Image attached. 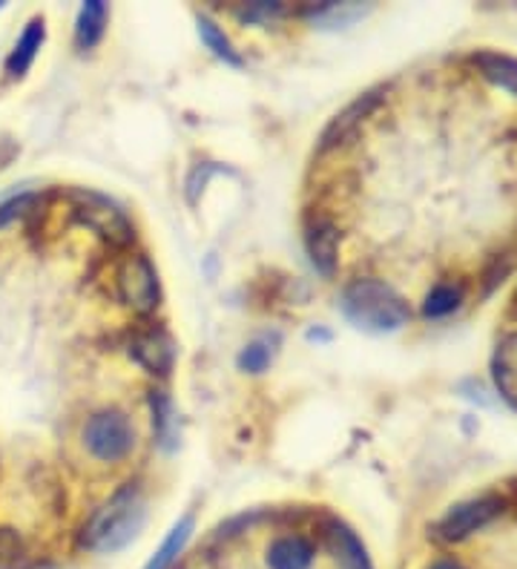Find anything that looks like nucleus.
Returning <instances> with one entry per match:
<instances>
[{"instance_id": "17", "label": "nucleus", "mask_w": 517, "mask_h": 569, "mask_svg": "<svg viewBox=\"0 0 517 569\" xmlns=\"http://www.w3.org/2000/svg\"><path fill=\"white\" fill-rule=\"evenodd\" d=\"M463 302V291L457 288V284H437V288H431V293L426 297V306H422V311H426V317H448V313H455L457 308H460Z\"/></svg>"}, {"instance_id": "10", "label": "nucleus", "mask_w": 517, "mask_h": 569, "mask_svg": "<svg viewBox=\"0 0 517 569\" xmlns=\"http://www.w3.org/2000/svg\"><path fill=\"white\" fill-rule=\"evenodd\" d=\"M132 357L152 375H167L172 366V346L159 331L138 333L136 342H132Z\"/></svg>"}, {"instance_id": "14", "label": "nucleus", "mask_w": 517, "mask_h": 569, "mask_svg": "<svg viewBox=\"0 0 517 569\" xmlns=\"http://www.w3.org/2000/svg\"><path fill=\"white\" fill-rule=\"evenodd\" d=\"M103 27H107V7L101 0H90L83 3L81 12H78L76 23V43L81 49H92L103 36Z\"/></svg>"}, {"instance_id": "9", "label": "nucleus", "mask_w": 517, "mask_h": 569, "mask_svg": "<svg viewBox=\"0 0 517 569\" xmlns=\"http://www.w3.org/2000/svg\"><path fill=\"white\" fill-rule=\"evenodd\" d=\"M308 253L310 262L319 273L331 277L337 271L339 259V230L331 222H317L308 233Z\"/></svg>"}, {"instance_id": "18", "label": "nucleus", "mask_w": 517, "mask_h": 569, "mask_svg": "<svg viewBox=\"0 0 517 569\" xmlns=\"http://www.w3.org/2000/svg\"><path fill=\"white\" fill-rule=\"evenodd\" d=\"M199 36L201 41L207 43V49H213V56H219L221 61L233 63V67H239V56H236L233 43H230V38L221 32L219 27H216L213 21H207V18H199Z\"/></svg>"}, {"instance_id": "6", "label": "nucleus", "mask_w": 517, "mask_h": 569, "mask_svg": "<svg viewBox=\"0 0 517 569\" xmlns=\"http://www.w3.org/2000/svg\"><path fill=\"white\" fill-rule=\"evenodd\" d=\"M118 291L127 306L138 313H150L159 306V277H156V268L150 264V259L136 253V257H127L118 268Z\"/></svg>"}, {"instance_id": "24", "label": "nucleus", "mask_w": 517, "mask_h": 569, "mask_svg": "<svg viewBox=\"0 0 517 569\" xmlns=\"http://www.w3.org/2000/svg\"><path fill=\"white\" fill-rule=\"evenodd\" d=\"M431 569H466V567H463V563H457V561H437Z\"/></svg>"}, {"instance_id": "16", "label": "nucleus", "mask_w": 517, "mask_h": 569, "mask_svg": "<svg viewBox=\"0 0 517 569\" xmlns=\"http://www.w3.org/2000/svg\"><path fill=\"white\" fill-rule=\"evenodd\" d=\"M475 63L491 83H497V87H504V90L517 96V58L497 56V52H480V56H475Z\"/></svg>"}, {"instance_id": "13", "label": "nucleus", "mask_w": 517, "mask_h": 569, "mask_svg": "<svg viewBox=\"0 0 517 569\" xmlns=\"http://www.w3.org/2000/svg\"><path fill=\"white\" fill-rule=\"evenodd\" d=\"M43 38H47V27H43L41 18H34V21H29V27L23 29V36L18 38V43H14L12 56L7 58V70L12 72V76H23V72L32 67L34 56H38V49H41Z\"/></svg>"}, {"instance_id": "19", "label": "nucleus", "mask_w": 517, "mask_h": 569, "mask_svg": "<svg viewBox=\"0 0 517 569\" xmlns=\"http://www.w3.org/2000/svg\"><path fill=\"white\" fill-rule=\"evenodd\" d=\"M34 202H38V196L23 193V196H14V199H9L7 204H0V228H7L9 222H14V219L27 216L29 210L34 208Z\"/></svg>"}, {"instance_id": "4", "label": "nucleus", "mask_w": 517, "mask_h": 569, "mask_svg": "<svg viewBox=\"0 0 517 569\" xmlns=\"http://www.w3.org/2000/svg\"><path fill=\"white\" fill-rule=\"evenodd\" d=\"M83 443L98 460H121L136 443V431L121 411H101L83 429Z\"/></svg>"}, {"instance_id": "1", "label": "nucleus", "mask_w": 517, "mask_h": 569, "mask_svg": "<svg viewBox=\"0 0 517 569\" xmlns=\"http://www.w3.org/2000/svg\"><path fill=\"white\" fill-rule=\"evenodd\" d=\"M342 313L366 333L400 331L411 317L406 299L379 279H357L348 284L342 293Z\"/></svg>"}, {"instance_id": "21", "label": "nucleus", "mask_w": 517, "mask_h": 569, "mask_svg": "<svg viewBox=\"0 0 517 569\" xmlns=\"http://www.w3.org/2000/svg\"><path fill=\"white\" fill-rule=\"evenodd\" d=\"M23 547L18 541V535L0 529V569H14L21 563Z\"/></svg>"}, {"instance_id": "23", "label": "nucleus", "mask_w": 517, "mask_h": 569, "mask_svg": "<svg viewBox=\"0 0 517 569\" xmlns=\"http://www.w3.org/2000/svg\"><path fill=\"white\" fill-rule=\"evenodd\" d=\"M285 12L282 3H250L248 9H241L239 18L241 21H253V23H265L270 18H279Z\"/></svg>"}, {"instance_id": "11", "label": "nucleus", "mask_w": 517, "mask_h": 569, "mask_svg": "<svg viewBox=\"0 0 517 569\" xmlns=\"http://www.w3.org/2000/svg\"><path fill=\"white\" fill-rule=\"evenodd\" d=\"M377 101H379L377 92H366V96L357 98L354 104L345 107V110L339 112L337 119H334L331 124H328V130H325L322 147H334V144H339V141L348 139V136H351V132L357 130L359 124H362V119H366L368 112H371L374 107H377Z\"/></svg>"}, {"instance_id": "20", "label": "nucleus", "mask_w": 517, "mask_h": 569, "mask_svg": "<svg viewBox=\"0 0 517 569\" xmlns=\"http://www.w3.org/2000/svg\"><path fill=\"white\" fill-rule=\"evenodd\" d=\"M270 362V348L265 346V342H253V346H248L245 351H241L239 357V366L245 368V371H250V375H259V371H265Z\"/></svg>"}, {"instance_id": "7", "label": "nucleus", "mask_w": 517, "mask_h": 569, "mask_svg": "<svg viewBox=\"0 0 517 569\" xmlns=\"http://www.w3.org/2000/svg\"><path fill=\"white\" fill-rule=\"evenodd\" d=\"M491 377L506 403L517 409V333H506L491 357Z\"/></svg>"}, {"instance_id": "2", "label": "nucleus", "mask_w": 517, "mask_h": 569, "mask_svg": "<svg viewBox=\"0 0 517 569\" xmlns=\"http://www.w3.org/2000/svg\"><path fill=\"white\" fill-rule=\"evenodd\" d=\"M145 521L147 503L141 492L138 489H121L90 518V523L83 529V547L92 549V552H101V556H112L141 532Z\"/></svg>"}, {"instance_id": "5", "label": "nucleus", "mask_w": 517, "mask_h": 569, "mask_svg": "<svg viewBox=\"0 0 517 569\" xmlns=\"http://www.w3.org/2000/svg\"><path fill=\"white\" fill-rule=\"evenodd\" d=\"M76 213L87 228H92L103 242L130 244L132 242V224L125 216V210H118L107 196L101 193H78L76 196Z\"/></svg>"}, {"instance_id": "3", "label": "nucleus", "mask_w": 517, "mask_h": 569, "mask_svg": "<svg viewBox=\"0 0 517 569\" xmlns=\"http://www.w3.org/2000/svg\"><path fill=\"white\" fill-rule=\"evenodd\" d=\"M504 509L506 500L500 495H480V498L463 500V503H457V507L443 515V521L437 523V538L446 543L466 541L477 529L489 527L495 518H500Z\"/></svg>"}, {"instance_id": "8", "label": "nucleus", "mask_w": 517, "mask_h": 569, "mask_svg": "<svg viewBox=\"0 0 517 569\" xmlns=\"http://www.w3.org/2000/svg\"><path fill=\"white\" fill-rule=\"evenodd\" d=\"M325 538H328V547H331L339 569H374L362 541H359L357 535L345 527V523L339 521L328 523V527H325Z\"/></svg>"}, {"instance_id": "22", "label": "nucleus", "mask_w": 517, "mask_h": 569, "mask_svg": "<svg viewBox=\"0 0 517 569\" xmlns=\"http://www.w3.org/2000/svg\"><path fill=\"white\" fill-rule=\"evenodd\" d=\"M152 415L159 420V438L161 443H170V426H172V409L170 400L165 395H152Z\"/></svg>"}, {"instance_id": "15", "label": "nucleus", "mask_w": 517, "mask_h": 569, "mask_svg": "<svg viewBox=\"0 0 517 569\" xmlns=\"http://www.w3.org/2000/svg\"><path fill=\"white\" fill-rule=\"evenodd\" d=\"M190 535H193V518L187 515V518H181V521L172 527V532L167 535L165 543L156 549V556L150 558V563H147L145 569H170L172 563H176V558L185 552Z\"/></svg>"}, {"instance_id": "12", "label": "nucleus", "mask_w": 517, "mask_h": 569, "mask_svg": "<svg viewBox=\"0 0 517 569\" xmlns=\"http://www.w3.org/2000/svg\"><path fill=\"white\" fill-rule=\"evenodd\" d=\"M270 569H310L314 563V547L299 535H288L274 541L268 552Z\"/></svg>"}]
</instances>
